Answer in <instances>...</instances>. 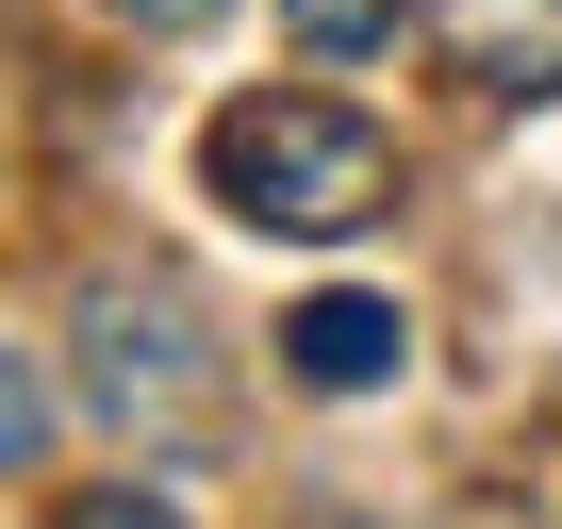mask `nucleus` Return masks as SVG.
Returning <instances> with one entry per match:
<instances>
[{
  "label": "nucleus",
  "instance_id": "3",
  "mask_svg": "<svg viewBox=\"0 0 562 529\" xmlns=\"http://www.w3.org/2000/svg\"><path fill=\"white\" fill-rule=\"evenodd\" d=\"M397 299H299V315H281V364H299L315 397H364V381H397Z\"/></svg>",
  "mask_w": 562,
  "mask_h": 529
},
{
  "label": "nucleus",
  "instance_id": "8",
  "mask_svg": "<svg viewBox=\"0 0 562 529\" xmlns=\"http://www.w3.org/2000/svg\"><path fill=\"white\" fill-rule=\"evenodd\" d=\"M116 18H215V0H116Z\"/></svg>",
  "mask_w": 562,
  "mask_h": 529
},
{
  "label": "nucleus",
  "instance_id": "1",
  "mask_svg": "<svg viewBox=\"0 0 562 529\" xmlns=\"http://www.w3.org/2000/svg\"><path fill=\"white\" fill-rule=\"evenodd\" d=\"M199 182H215V215H248V232L331 248V232H381V215H397V133L348 116V100H232V116L199 133Z\"/></svg>",
  "mask_w": 562,
  "mask_h": 529
},
{
  "label": "nucleus",
  "instance_id": "4",
  "mask_svg": "<svg viewBox=\"0 0 562 529\" xmlns=\"http://www.w3.org/2000/svg\"><path fill=\"white\" fill-rule=\"evenodd\" d=\"M83 331H100V397H116V414H182V397H199V364H182V299H100Z\"/></svg>",
  "mask_w": 562,
  "mask_h": 529
},
{
  "label": "nucleus",
  "instance_id": "5",
  "mask_svg": "<svg viewBox=\"0 0 562 529\" xmlns=\"http://www.w3.org/2000/svg\"><path fill=\"white\" fill-rule=\"evenodd\" d=\"M281 18H299V50H381L397 0H281Z\"/></svg>",
  "mask_w": 562,
  "mask_h": 529
},
{
  "label": "nucleus",
  "instance_id": "7",
  "mask_svg": "<svg viewBox=\"0 0 562 529\" xmlns=\"http://www.w3.org/2000/svg\"><path fill=\"white\" fill-rule=\"evenodd\" d=\"M67 529H182L166 496H133V480H100V496H67Z\"/></svg>",
  "mask_w": 562,
  "mask_h": 529
},
{
  "label": "nucleus",
  "instance_id": "6",
  "mask_svg": "<svg viewBox=\"0 0 562 529\" xmlns=\"http://www.w3.org/2000/svg\"><path fill=\"white\" fill-rule=\"evenodd\" d=\"M34 447H50V397H34V364H18V348H0V463H34Z\"/></svg>",
  "mask_w": 562,
  "mask_h": 529
},
{
  "label": "nucleus",
  "instance_id": "2",
  "mask_svg": "<svg viewBox=\"0 0 562 529\" xmlns=\"http://www.w3.org/2000/svg\"><path fill=\"white\" fill-rule=\"evenodd\" d=\"M430 34L480 100H562V0H430Z\"/></svg>",
  "mask_w": 562,
  "mask_h": 529
}]
</instances>
